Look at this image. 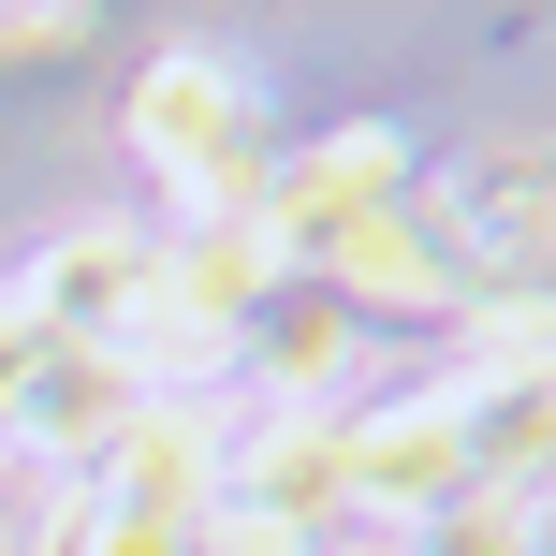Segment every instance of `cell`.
<instances>
[{
  "label": "cell",
  "mask_w": 556,
  "mask_h": 556,
  "mask_svg": "<svg viewBox=\"0 0 556 556\" xmlns=\"http://www.w3.org/2000/svg\"><path fill=\"white\" fill-rule=\"evenodd\" d=\"M132 162L176 191V235L191 220H250V205L278 191V103L235 59H147V88H132Z\"/></svg>",
  "instance_id": "obj_1"
},
{
  "label": "cell",
  "mask_w": 556,
  "mask_h": 556,
  "mask_svg": "<svg viewBox=\"0 0 556 556\" xmlns=\"http://www.w3.org/2000/svg\"><path fill=\"white\" fill-rule=\"evenodd\" d=\"M395 556H542V513H498V498H454V513H425Z\"/></svg>",
  "instance_id": "obj_2"
}]
</instances>
